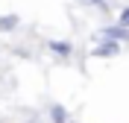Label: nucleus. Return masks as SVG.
<instances>
[{
  "label": "nucleus",
  "mask_w": 129,
  "mask_h": 123,
  "mask_svg": "<svg viewBox=\"0 0 129 123\" xmlns=\"http://www.w3.org/2000/svg\"><path fill=\"white\" fill-rule=\"evenodd\" d=\"M94 41H117V44H129V26L120 24H106L94 32Z\"/></svg>",
  "instance_id": "f257e3e1"
},
{
  "label": "nucleus",
  "mask_w": 129,
  "mask_h": 123,
  "mask_svg": "<svg viewBox=\"0 0 129 123\" xmlns=\"http://www.w3.org/2000/svg\"><path fill=\"white\" fill-rule=\"evenodd\" d=\"M79 3H85V6H91V9H97L100 15H109V12H112L109 0H79Z\"/></svg>",
  "instance_id": "423d86ee"
},
{
  "label": "nucleus",
  "mask_w": 129,
  "mask_h": 123,
  "mask_svg": "<svg viewBox=\"0 0 129 123\" xmlns=\"http://www.w3.org/2000/svg\"><path fill=\"white\" fill-rule=\"evenodd\" d=\"M47 117H50V123H71V111L62 103H50L47 106Z\"/></svg>",
  "instance_id": "20e7f679"
},
{
  "label": "nucleus",
  "mask_w": 129,
  "mask_h": 123,
  "mask_svg": "<svg viewBox=\"0 0 129 123\" xmlns=\"http://www.w3.org/2000/svg\"><path fill=\"white\" fill-rule=\"evenodd\" d=\"M117 24H120V26H129V6H123L120 12H117Z\"/></svg>",
  "instance_id": "0eeeda50"
},
{
  "label": "nucleus",
  "mask_w": 129,
  "mask_h": 123,
  "mask_svg": "<svg viewBox=\"0 0 129 123\" xmlns=\"http://www.w3.org/2000/svg\"><path fill=\"white\" fill-rule=\"evenodd\" d=\"M120 53H123V44H117V41H94V47H91L94 59H114Z\"/></svg>",
  "instance_id": "f03ea898"
},
{
  "label": "nucleus",
  "mask_w": 129,
  "mask_h": 123,
  "mask_svg": "<svg viewBox=\"0 0 129 123\" xmlns=\"http://www.w3.org/2000/svg\"><path fill=\"white\" fill-rule=\"evenodd\" d=\"M18 26H21V15H15V12H9V15H0V32H15Z\"/></svg>",
  "instance_id": "39448f33"
},
{
  "label": "nucleus",
  "mask_w": 129,
  "mask_h": 123,
  "mask_svg": "<svg viewBox=\"0 0 129 123\" xmlns=\"http://www.w3.org/2000/svg\"><path fill=\"white\" fill-rule=\"evenodd\" d=\"M44 47H47L56 59H62V62H68V59L73 56V44H71V41H62V38H47Z\"/></svg>",
  "instance_id": "7ed1b4c3"
}]
</instances>
